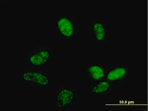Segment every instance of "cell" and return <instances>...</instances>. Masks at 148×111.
<instances>
[{
	"label": "cell",
	"instance_id": "1",
	"mask_svg": "<svg viewBox=\"0 0 148 111\" xmlns=\"http://www.w3.org/2000/svg\"><path fill=\"white\" fill-rule=\"evenodd\" d=\"M20 79L25 84L32 86L46 87L49 84L47 76L36 68L24 69L20 72Z\"/></svg>",
	"mask_w": 148,
	"mask_h": 111
},
{
	"label": "cell",
	"instance_id": "2",
	"mask_svg": "<svg viewBox=\"0 0 148 111\" xmlns=\"http://www.w3.org/2000/svg\"><path fill=\"white\" fill-rule=\"evenodd\" d=\"M50 56L48 50L37 45L29 52L27 62L32 68H37L46 64L49 61Z\"/></svg>",
	"mask_w": 148,
	"mask_h": 111
},
{
	"label": "cell",
	"instance_id": "3",
	"mask_svg": "<svg viewBox=\"0 0 148 111\" xmlns=\"http://www.w3.org/2000/svg\"><path fill=\"white\" fill-rule=\"evenodd\" d=\"M56 28L60 35L66 38L72 37L75 33V27L71 20L68 17L61 16L56 21Z\"/></svg>",
	"mask_w": 148,
	"mask_h": 111
},
{
	"label": "cell",
	"instance_id": "4",
	"mask_svg": "<svg viewBox=\"0 0 148 111\" xmlns=\"http://www.w3.org/2000/svg\"><path fill=\"white\" fill-rule=\"evenodd\" d=\"M75 95L71 89L64 88L60 90L56 96V103L58 107L63 108L72 103Z\"/></svg>",
	"mask_w": 148,
	"mask_h": 111
},
{
	"label": "cell",
	"instance_id": "5",
	"mask_svg": "<svg viewBox=\"0 0 148 111\" xmlns=\"http://www.w3.org/2000/svg\"><path fill=\"white\" fill-rule=\"evenodd\" d=\"M127 68L123 67H117L108 73L106 79L109 82H116L123 79L127 74Z\"/></svg>",
	"mask_w": 148,
	"mask_h": 111
},
{
	"label": "cell",
	"instance_id": "6",
	"mask_svg": "<svg viewBox=\"0 0 148 111\" xmlns=\"http://www.w3.org/2000/svg\"><path fill=\"white\" fill-rule=\"evenodd\" d=\"M87 75L90 78L95 81H99L106 75L105 71L101 66L97 65L89 66L86 70Z\"/></svg>",
	"mask_w": 148,
	"mask_h": 111
},
{
	"label": "cell",
	"instance_id": "7",
	"mask_svg": "<svg viewBox=\"0 0 148 111\" xmlns=\"http://www.w3.org/2000/svg\"><path fill=\"white\" fill-rule=\"evenodd\" d=\"M92 28L95 39L98 41H102L105 39L106 32L103 24L100 22H95L93 25Z\"/></svg>",
	"mask_w": 148,
	"mask_h": 111
},
{
	"label": "cell",
	"instance_id": "8",
	"mask_svg": "<svg viewBox=\"0 0 148 111\" xmlns=\"http://www.w3.org/2000/svg\"><path fill=\"white\" fill-rule=\"evenodd\" d=\"M111 83L108 81H103L95 85L91 91L95 94H102L108 91L111 87Z\"/></svg>",
	"mask_w": 148,
	"mask_h": 111
}]
</instances>
